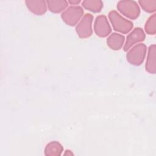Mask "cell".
Here are the masks:
<instances>
[{"label": "cell", "mask_w": 156, "mask_h": 156, "mask_svg": "<svg viewBox=\"0 0 156 156\" xmlns=\"http://www.w3.org/2000/svg\"><path fill=\"white\" fill-rule=\"evenodd\" d=\"M80 0H68V2L71 4V5H75V4H78L80 2Z\"/></svg>", "instance_id": "16"}, {"label": "cell", "mask_w": 156, "mask_h": 156, "mask_svg": "<svg viewBox=\"0 0 156 156\" xmlns=\"http://www.w3.org/2000/svg\"><path fill=\"white\" fill-rule=\"evenodd\" d=\"M146 35L143 29L139 27H135L127 36L126 41L123 48L124 51H127L135 44L143 41Z\"/></svg>", "instance_id": "7"}, {"label": "cell", "mask_w": 156, "mask_h": 156, "mask_svg": "<svg viewBox=\"0 0 156 156\" xmlns=\"http://www.w3.org/2000/svg\"><path fill=\"white\" fill-rule=\"evenodd\" d=\"M93 16L91 13L85 14L76 27V31L80 38L90 37L93 34L92 22Z\"/></svg>", "instance_id": "5"}, {"label": "cell", "mask_w": 156, "mask_h": 156, "mask_svg": "<svg viewBox=\"0 0 156 156\" xmlns=\"http://www.w3.org/2000/svg\"><path fill=\"white\" fill-rule=\"evenodd\" d=\"M108 18L115 31L126 34L129 33L133 27L132 21L122 16L116 10H111L108 13Z\"/></svg>", "instance_id": "1"}, {"label": "cell", "mask_w": 156, "mask_h": 156, "mask_svg": "<svg viewBox=\"0 0 156 156\" xmlns=\"http://www.w3.org/2000/svg\"><path fill=\"white\" fill-rule=\"evenodd\" d=\"M144 30L149 35L156 34V14L152 15L146 21L144 25Z\"/></svg>", "instance_id": "14"}, {"label": "cell", "mask_w": 156, "mask_h": 156, "mask_svg": "<svg viewBox=\"0 0 156 156\" xmlns=\"http://www.w3.org/2000/svg\"><path fill=\"white\" fill-rule=\"evenodd\" d=\"M156 45L155 44L149 46L148 54L146 62V70L150 74L156 73Z\"/></svg>", "instance_id": "9"}, {"label": "cell", "mask_w": 156, "mask_h": 156, "mask_svg": "<svg viewBox=\"0 0 156 156\" xmlns=\"http://www.w3.org/2000/svg\"><path fill=\"white\" fill-rule=\"evenodd\" d=\"M116 8L125 16L131 20L136 19L140 14V9L133 0H122L118 2Z\"/></svg>", "instance_id": "2"}, {"label": "cell", "mask_w": 156, "mask_h": 156, "mask_svg": "<svg viewBox=\"0 0 156 156\" xmlns=\"http://www.w3.org/2000/svg\"><path fill=\"white\" fill-rule=\"evenodd\" d=\"M46 4L49 10L55 13H60L68 6V1L65 0H48Z\"/></svg>", "instance_id": "12"}, {"label": "cell", "mask_w": 156, "mask_h": 156, "mask_svg": "<svg viewBox=\"0 0 156 156\" xmlns=\"http://www.w3.org/2000/svg\"><path fill=\"white\" fill-rule=\"evenodd\" d=\"M94 30L96 34L102 38L107 37L111 33L112 28L105 15H100L96 18Z\"/></svg>", "instance_id": "6"}, {"label": "cell", "mask_w": 156, "mask_h": 156, "mask_svg": "<svg viewBox=\"0 0 156 156\" xmlns=\"http://www.w3.org/2000/svg\"><path fill=\"white\" fill-rule=\"evenodd\" d=\"M82 5L89 11L99 13L103 8V2L101 0H84L82 2Z\"/></svg>", "instance_id": "13"}, {"label": "cell", "mask_w": 156, "mask_h": 156, "mask_svg": "<svg viewBox=\"0 0 156 156\" xmlns=\"http://www.w3.org/2000/svg\"><path fill=\"white\" fill-rule=\"evenodd\" d=\"M46 156H60L63 151V147L57 141H52L48 143L44 148Z\"/></svg>", "instance_id": "11"}, {"label": "cell", "mask_w": 156, "mask_h": 156, "mask_svg": "<svg viewBox=\"0 0 156 156\" xmlns=\"http://www.w3.org/2000/svg\"><path fill=\"white\" fill-rule=\"evenodd\" d=\"M147 47L143 43L135 45L127 52L126 58L129 63L135 66H139L143 63L146 55Z\"/></svg>", "instance_id": "4"}, {"label": "cell", "mask_w": 156, "mask_h": 156, "mask_svg": "<svg viewBox=\"0 0 156 156\" xmlns=\"http://www.w3.org/2000/svg\"><path fill=\"white\" fill-rule=\"evenodd\" d=\"M83 10L81 6L71 5L66 8L61 14L62 20L68 26H74L83 17Z\"/></svg>", "instance_id": "3"}, {"label": "cell", "mask_w": 156, "mask_h": 156, "mask_svg": "<svg viewBox=\"0 0 156 156\" xmlns=\"http://www.w3.org/2000/svg\"><path fill=\"white\" fill-rule=\"evenodd\" d=\"M25 2L28 9L37 15H42L47 11V4L44 0H27Z\"/></svg>", "instance_id": "8"}, {"label": "cell", "mask_w": 156, "mask_h": 156, "mask_svg": "<svg viewBox=\"0 0 156 156\" xmlns=\"http://www.w3.org/2000/svg\"><path fill=\"white\" fill-rule=\"evenodd\" d=\"M138 3L146 12L153 13L156 10V0H139Z\"/></svg>", "instance_id": "15"}, {"label": "cell", "mask_w": 156, "mask_h": 156, "mask_svg": "<svg viewBox=\"0 0 156 156\" xmlns=\"http://www.w3.org/2000/svg\"><path fill=\"white\" fill-rule=\"evenodd\" d=\"M125 37L124 35L113 32L112 33L106 40L107 46L114 51L119 50L124 44Z\"/></svg>", "instance_id": "10"}]
</instances>
